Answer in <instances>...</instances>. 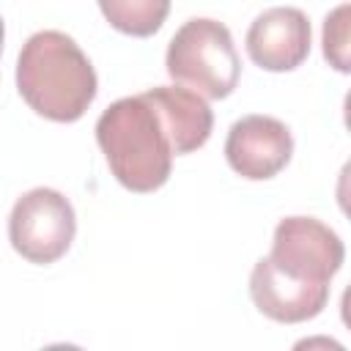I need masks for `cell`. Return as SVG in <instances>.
<instances>
[{
	"label": "cell",
	"mask_w": 351,
	"mask_h": 351,
	"mask_svg": "<svg viewBox=\"0 0 351 351\" xmlns=\"http://www.w3.org/2000/svg\"><path fill=\"white\" fill-rule=\"evenodd\" d=\"M269 258L291 277L329 285L340 271L346 250L340 236L313 217H285L274 228Z\"/></svg>",
	"instance_id": "5b68a950"
},
{
	"label": "cell",
	"mask_w": 351,
	"mask_h": 351,
	"mask_svg": "<svg viewBox=\"0 0 351 351\" xmlns=\"http://www.w3.org/2000/svg\"><path fill=\"white\" fill-rule=\"evenodd\" d=\"M321 44L326 63L340 74H351V3H343L326 14Z\"/></svg>",
	"instance_id": "8fae6325"
},
{
	"label": "cell",
	"mask_w": 351,
	"mask_h": 351,
	"mask_svg": "<svg viewBox=\"0 0 351 351\" xmlns=\"http://www.w3.org/2000/svg\"><path fill=\"white\" fill-rule=\"evenodd\" d=\"M104 19L126 36H154L170 14V0H99Z\"/></svg>",
	"instance_id": "30bf717a"
},
{
	"label": "cell",
	"mask_w": 351,
	"mask_h": 351,
	"mask_svg": "<svg viewBox=\"0 0 351 351\" xmlns=\"http://www.w3.org/2000/svg\"><path fill=\"white\" fill-rule=\"evenodd\" d=\"M96 140L112 176L126 189L145 195L170 178L176 145L145 93L112 101L96 121Z\"/></svg>",
	"instance_id": "7a4b0ae2"
},
{
	"label": "cell",
	"mask_w": 351,
	"mask_h": 351,
	"mask_svg": "<svg viewBox=\"0 0 351 351\" xmlns=\"http://www.w3.org/2000/svg\"><path fill=\"white\" fill-rule=\"evenodd\" d=\"M340 318H343V324L351 329V282L346 285L343 299H340Z\"/></svg>",
	"instance_id": "4fadbf2b"
},
{
	"label": "cell",
	"mask_w": 351,
	"mask_h": 351,
	"mask_svg": "<svg viewBox=\"0 0 351 351\" xmlns=\"http://www.w3.org/2000/svg\"><path fill=\"white\" fill-rule=\"evenodd\" d=\"M250 299L271 321L302 324L315 318L329 302V285L296 280L285 274L269 255L252 266L250 274Z\"/></svg>",
	"instance_id": "52a82bcc"
},
{
	"label": "cell",
	"mask_w": 351,
	"mask_h": 351,
	"mask_svg": "<svg viewBox=\"0 0 351 351\" xmlns=\"http://www.w3.org/2000/svg\"><path fill=\"white\" fill-rule=\"evenodd\" d=\"M96 71L77 41L60 30L33 33L16 60L19 96L41 118L80 121L96 99Z\"/></svg>",
	"instance_id": "6da1fadb"
},
{
	"label": "cell",
	"mask_w": 351,
	"mask_h": 351,
	"mask_svg": "<svg viewBox=\"0 0 351 351\" xmlns=\"http://www.w3.org/2000/svg\"><path fill=\"white\" fill-rule=\"evenodd\" d=\"M335 195H337V206H340V211H343V214L351 219V159H348V162L340 167Z\"/></svg>",
	"instance_id": "7c38bea8"
},
{
	"label": "cell",
	"mask_w": 351,
	"mask_h": 351,
	"mask_svg": "<svg viewBox=\"0 0 351 351\" xmlns=\"http://www.w3.org/2000/svg\"><path fill=\"white\" fill-rule=\"evenodd\" d=\"M293 154L291 129L271 115L239 118L225 140V159L233 173L250 181H266L277 176Z\"/></svg>",
	"instance_id": "8992f818"
},
{
	"label": "cell",
	"mask_w": 351,
	"mask_h": 351,
	"mask_svg": "<svg viewBox=\"0 0 351 351\" xmlns=\"http://www.w3.org/2000/svg\"><path fill=\"white\" fill-rule=\"evenodd\" d=\"M165 66L178 85L206 99L230 96L241 74V60L230 30L222 22L203 16H195L176 30Z\"/></svg>",
	"instance_id": "3957f363"
},
{
	"label": "cell",
	"mask_w": 351,
	"mask_h": 351,
	"mask_svg": "<svg viewBox=\"0 0 351 351\" xmlns=\"http://www.w3.org/2000/svg\"><path fill=\"white\" fill-rule=\"evenodd\" d=\"M343 118H346V126L351 132V90L346 93V101H343Z\"/></svg>",
	"instance_id": "5bb4252c"
},
{
	"label": "cell",
	"mask_w": 351,
	"mask_h": 351,
	"mask_svg": "<svg viewBox=\"0 0 351 351\" xmlns=\"http://www.w3.org/2000/svg\"><path fill=\"white\" fill-rule=\"evenodd\" d=\"M145 96L154 101V107L165 118L173 145H176V156L192 154L206 145V140L211 137V126H214V115H211L206 96L184 85H159V88L145 90Z\"/></svg>",
	"instance_id": "9c48e42d"
},
{
	"label": "cell",
	"mask_w": 351,
	"mask_h": 351,
	"mask_svg": "<svg viewBox=\"0 0 351 351\" xmlns=\"http://www.w3.org/2000/svg\"><path fill=\"white\" fill-rule=\"evenodd\" d=\"M247 55L266 71H291L310 55V22L302 8L277 5L255 16L247 30Z\"/></svg>",
	"instance_id": "ba28073f"
},
{
	"label": "cell",
	"mask_w": 351,
	"mask_h": 351,
	"mask_svg": "<svg viewBox=\"0 0 351 351\" xmlns=\"http://www.w3.org/2000/svg\"><path fill=\"white\" fill-rule=\"evenodd\" d=\"M77 233V217L66 195L36 186L16 197L8 217L11 247L30 263H55L66 255Z\"/></svg>",
	"instance_id": "277c9868"
}]
</instances>
